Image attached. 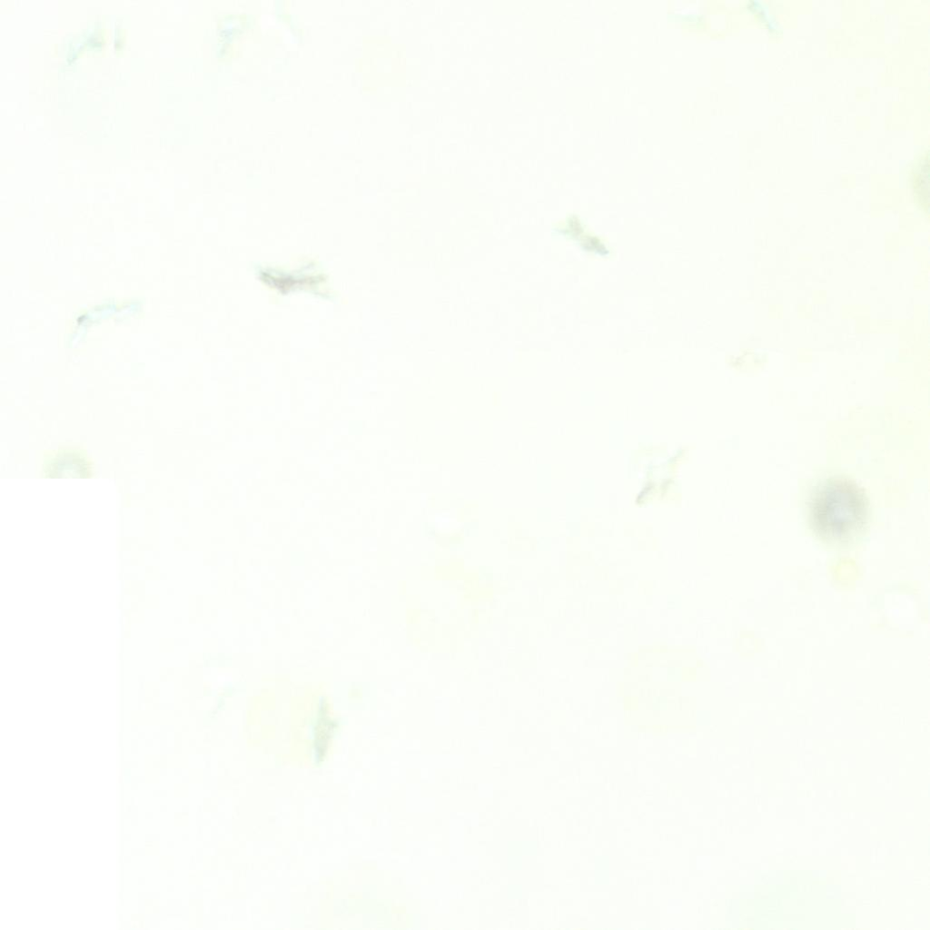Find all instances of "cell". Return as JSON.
Here are the masks:
<instances>
[{
    "instance_id": "1",
    "label": "cell",
    "mask_w": 930,
    "mask_h": 930,
    "mask_svg": "<svg viewBox=\"0 0 930 930\" xmlns=\"http://www.w3.org/2000/svg\"><path fill=\"white\" fill-rule=\"evenodd\" d=\"M868 515L863 490L850 480L835 478L818 487L809 502L815 532L828 540H843L862 529Z\"/></svg>"
}]
</instances>
